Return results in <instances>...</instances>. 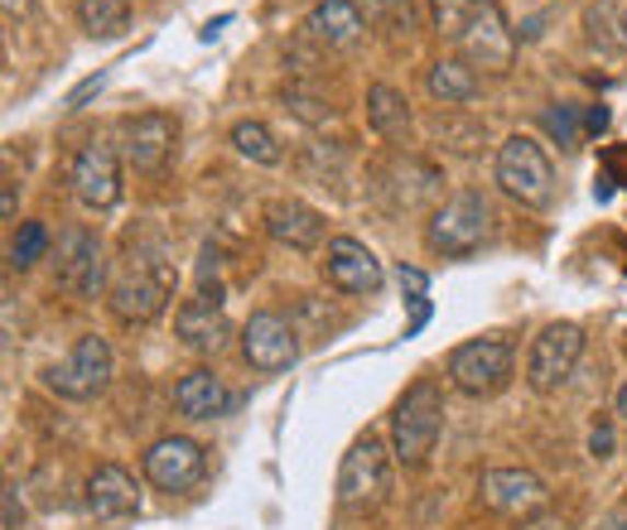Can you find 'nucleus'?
I'll list each match as a JSON object with an SVG mask.
<instances>
[{"instance_id":"nucleus-33","label":"nucleus","mask_w":627,"mask_h":530,"mask_svg":"<svg viewBox=\"0 0 627 530\" xmlns=\"http://www.w3.org/2000/svg\"><path fill=\"white\" fill-rule=\"evenodd\" d=\"M5 5V20H24L30 15V0H0Z\"/></svg>"},{"instance_id":"nucleus-9","label":"nucleus","mask_w":627,"mask_h":530,"mask_svg":"<svg viewBox=\"0 0 627 530\" xmlns=\"http://www.w3.org/2000/svg\"><path fill=\"white\" fill-rule=\"evenodd\" d=\"M203 468H208V453L184 434H164V439H155L145 449V477L160 492H189L203 477Z\"/></svg>"},{"instance_id":"nucleus-34","label":"nucleus","mask_w":627,"mask_h":530,"mask_svg":"<svg viewBox=\"0 0 627 530\" xmlns=\"http://www.w3.org/2000/svg\"><path fill=\"white\" fill-rule=\"evenodd\" d=\"M598 530H627V511H613V516H603Z\"/></svg>"},{"instance_id":"nucleus-8","label":"nucleus","mask_w":627,"mask_h":530,"mask_svg":"<svg viewBox=\"0 0 627 530\" xmlns=\"http://www.w3.org/2000/svg\"><path fill=\"white\" fill-rule=\"evenodd\" d=\"M579 357H584V329L579 323H550V329H540V337L526 353V385L550 395L555 385L570 381Z\"/></svg>"},{"instance_id":"nucleus-37","label":"nucleus","mask_w":627,"mask_h":530,"mask_svg":"<svg viewBox=\"0 0 627 530\" xmlns=\"http://www.w3.org/2000/svg\"><path fill=\"white\" fill-rule=\"evenodd\" d=\"M623 30H627V15H623Z\"/></svg>"},{"instance_id":"nucleus-20","label":"nucleus","mask_w":627,"mask_h":530,"mask_svg":"<svg viewBox=\"0 0 627 530\" xmlns=\"http://www.w3.org/2000/svg\"><path fill=\"white\" fill-rule=\"evenodd\" d=\"M305 30L314 44H329V48H347L362 39L367 20H362L357 0H319V5L305 15Z\"/></svg>"},{"instance_id":"nucleus-12","label":"nucleus","mask_w":627,"mask_h":530,"mask_svg":"<svg viewBox=\"0 0 627 530\" xmlns=\"http://www.w3.org/2000/svg\"><path fill=\"white\" fill-rule=\"evenodd\" d=\"M72 193L82 198V208L92 212H106L121 203V164H116V150L102 140L82 145L78 160H72Z\"/></svg>"},{"instance_id":"nucleus-25","label":"nucleus","mask_w":627,"mask_h":530,"mask_svg":"<svg viewBox=\"0 0 627 530\" xmlns=\"http://www.w3.org/2000/svg\"><path fill=\"white\" fill-rule=\"evenodd\" d=\"M232 145H237V154H247L251 164H281V145H275V136L261 126V120H237Z\"/></svg>"},{"instance_id":"nucleus-29","label":"nucleus","mask_w":627,"mask_h":530,"mask_svg":"<svg viewBox=\"0 0 627 530\" xmlns=\"http://www.w3.org/2000/svg\"><path fill=\"white\" fill-rule=\"evenodd\" d=\"M102 82H106V72H96V78H88V82H78V88L68 92V102H64V106H72V112H78V106L88 102V96H96V92H102Z\"/></svg>"},{"instance_id":"nucleus-3","label":"nucleus","mask_w":627,"mask_h":530,"mask_svg":"<svg viewBox=\"0 0 627 530\" xmlns=\"http://www.w3.org/2000/svg\"><path fill=\"white\" fill-rule=\"evenodd\" d=\"M386 492H391L386 443L377 434H362L353 449L343 453V468H338V506L343 511H372V506L386 502Z\"/></svg>"},{"instance_id":"nucleus-6","label":"nucleus","mask_w":627,"mask_h":530,"mask_svg":"<svg viewBox=\"0 0 627 530\" xmlns=\"http://www.w3.org/2000/svg\"><path fill=\"white\" fill-rule=\"evenodd\" d=\"M449 381L464 395H498L512 381V343L506 337H474L449 353Z\"/></svg>"},{"instance_id":"nucleus-26","label":"nucleus","mask_w":627,"mask_h":530,"mask_svg":"<svg viewBox=\"0 0 627 530\" xmlns=\"http://www.w3.org/2000/svg\"><path fill=\"white\" fill-rule=\"evenodd\" d=\"M44 246H48V227L44 222H24L20 237L10 241V265H15V270H30V265L44 256Z\"/></svg>"},{"instance_id":"nucleus-30","label":"nucleus","mask_w":627,"mask_h":530,"mask_svg":"<svg viewBox=\"0 0 627 530\" xmlns=\"http://www.w3.org/2000/svg\"><path fill=\"white\" fill-rule=\"evenodd\" d=\"M589 453H594V458H608L613 453V429L608 425H598L594 434H589Z\"/></svg>"},{"instance_id":"nucleus-2","label":"nucleus","mask_w":627,"mask_h":530,"mask_svg":"<svg viewBox=\"0 0 627 530\" xmlns=\"http://www.w3.org/2000/svg\"><path fill=\"white\" fill-rule=\"evenodd\" d=\"M444 429V395L434 381H415L391 415V449L401 468H425Z\"/></svg>"},{"instance_id":"nucleus-17","label":"nucleus","mask_w":627,"mask_h":530,"mask_svg":"<svg viewBox=\"0 0 627 530\" xmlns=\"http://www.w3.org/2000/svg\"><path fill=\"white\" fill-rule=\"evenodd\" d=\"M82 502H88V516H96V521H126V516L140 506V487L121 463H102L88 477Z\"/></svg>"},{"instance_id":"nucleus-14","label":"nucleus","mask_w":627,"mask_h":530,"mask_svg":"<svg viewBox=\"0 0 627 530\" xmlns=\"http://www.w3.org/2000/svg\"><path fill=\"white\" fill-rule=\"evenodd\" d=\"M58 289H68L72 299H96L102 289V241L88 227H72L58 246Z\"/></svg>"},{"instance_id":"nucleus-4","label":"nucleus","mask_w":627,"mask_h":530,"mask_svg":"<svg viewBox=\"0 0 627 530\" xmlns=\"http://www.w3.org/2000/svg\"><path fill=\"white\" fill-rule=\"evenodd\" d=\"M498 184L506 198H516L522 208H546L550 188H555V169L546 160V150L531 136H512V140H502V150H498Z\"/></svg>"},{"instance_id":"nucleus-15","label":"nucleus","mask_w":627,"mask_h":530,"mask_svg":"<svg viewBox=\"0 0 627 530\" xmlns=\"http://www.w3.org/2000/svg\"><path fill=\"white\" fill-rule=\"evenodd\" d=\"M478 492H482V502L502 516H536L550 497L546 482L536 473H526V468H488Z\"/></svg>"},{"instance_id":"nucleus-23","label":"nucleus","mask_w":627,"mask_h":530,"mask_svg":"<svg viewBox=\"0 0 627 530\" xmlns=\"http://www.w3.org/2000/svg\"><path fill=\"white\" fill-rule=\"evenodd\" d=\"M367 120L372 130H377L381 140H406L410 136V106L406 96L396 88H386V82H377V88L367 92Z\"/></svg>"},{"instance_id":"nucleus-21","label":"nucleus","mask_w":627,"mask_h":530,"mask_svg":"<svg viewBox=\"0 0 627 530\" xmlns=\"http://www.w3.org/2000/svg\"><path fill=\"white\" fill-rule=\"evenodd\" d=\"M227 401H232V395H227L223 377L208 367L189 371V377L174 385V405H179V415H189V419H217L227 410Z\"/></svg>"},{"instance_id":"nucleus-24","label":"nucleus","mask_w":627,"mask_h":530,"mask_svg":"<svg viewBox=\"0 0 627 530\" xmlns=\"http://www.w3.org/2000/svg\"><path fill=\"white\" fill-rule=\"evenodd\" d=\"M78 24L92 39H121L130 30V5L126 0H78Z\"/></svg>"},{"instance_id":"nucleus-32","label":"nucleus","mask_w":627,"mask_h":530,"mask_svg":"<svg viewBox=\"0 0 627 530\" xmlns=\"http://www.w3.org/2000/svg\"><path fill=\"white\" fill-rule=\"evenodd\" d=\"M20 521H24V511L15 506V487H5V530H20Z\"/></svg>"},{"instance_id":"nucleus-19","label":"nucleus","mask_w":627,"mask_h":530,"mask_svg":"<svg viewBox=\"0 0 627 530\" xmlns=\"http://www.w3.org/2000/svg\"><path fill=\"white\" fill-rule=\"evenodd\" d=\"M265 232L289 251H314L323 241V212H314L299 198H271L265 203Z\"/></svg>"},{"instance_id":"nucleus-18","label":"nucleus","mask_w":627,"mask_h":530,"mask_svg":"<svg viewBox=\"0 0 627 530\" xmlns=\"http://www.w3.org/2000/svg\"><path fill=\"white\" fill-rule=\"evenodd\" d=\"M174 333L179 343L193 347V353H217L227 343V319H223V299L203 289L198 299H184L174 313Z\"/></svg>"},{"instance_id":"nucleus-35","label":"nucleus","mask_w":627,"mask_h":530,"mask_svg":"<svg viewBox=\"0 0 627 530\" xmlns=\"http://www.w3.org/2000/svg\"><path fill=\"white\" fill-rule=\"evenodd\" d=\"M0 208H5V217H15V184H5V198H0Z\"/></svg>"},{"instance_id":"nucleus-31","label":"nucleus","mask_w":627,"mask_h":530,"mask_svg":"<svg viewBox=\"0 0 627 530\" xmlns=\"http://www.w3.org/2000/svg\"><path fill=\"white\" fill-rule=\"evenodd\" d=\"M584 130H589V136H603V130H608V106H589V112H584Z\"/></svg>"},{"instance_id":"nucleus-28","label":"nucleus","mask_w":627,"mask_h":530,"mask_svg":"<svg viewBox=\"0 0 627 530\" xmlns=\"http://www.w3.org/2000/svg\"><path fill=\"white\" fill-rule=\"evenodd\" d=\"M540 120H546V130L565 145V150H579V120H574L570 106H550V112L540 116Z\"/></svg>"},{"instance_id":"nucleus-27","label":"nucleus","mask_w":627,"mask_h":530,"mask_svg":"<svg viewBox=\"0 0 627 530\" xmlns=\"http://www.w3.org/2000/svg\"><path fill=\"white\" fill-rule=\"evenodd\" d=\"M362 10H367V24H381V30H415L410 0H362Z\"/></svg>"},{"instance_id":"nucleus-5","label":"nucleus","mask_w":627,"mask_h":530,"mask_svg":"<svg viewBox=\"0 0 627 530\" xmlns=\"http://www.w3.org/2000/svg\"><path fill=\"white\" fill-rule=\"evenodd\" d=\"M106 381H112V347L96 333L78 337V347L58 367L44 371V385L54 395H64V401H92V395L106 391Z\"/></svg>"},{"instance_id":"nucleus-11","label":"nucleus","mask_w":627,"mask_h":530,"mask_svg":"<svg viewBox=\"0 0 627 530\" xmlns=\"http://www.w3.org/2000/svg\"><path fill=\"white\" fill-rule=\"evenodd\" d=\"M241 357H247L251 371H285V367H295V357H299L295 329H289L281 313H271V309L251 313L247 329H241Z\"/></svg>"},{"instance_id":"nucleus-36","label":"nucleus","mask_w":627,"mask_h":530,"mask_svg":"<svg viewBox=\"0 0 627 530\" xmlns=\"http://www.w3.org/2000/svg\"><path fill=\"white\" fill-rule=\"evenodd\" d=\"M618 415L627 419V381H623V391H618Z\"/></svg>"},{"instance_id":"nucleus-7","label":"nucleus","mask_w":627,"mask_h":530,"mask_svg":"<svg viewBox=\"0 0 627 530\" xmlns=\"http://www.w3.org/2000/svg\"><path fill=\"white\" fill-rule=\"evenodd\" d=\"M482 237H488V203H482V193H454L425 227L434 256H468V251L482 246Z\"/></svg>"},{"instance_id":"nucleus-13","label":"nucleus","mask_w":627,"mask_h":530,"mask_svg":"<svg viewBox=\"0 0 627 530\" xmlns=\"http://www.w3.org/2000/svg\"><path fill=\"white\" fill-rule=\"evenodd\" d=\"M169 289H174V275L169 270H145V265H136V270H126L121 280L112 285V309L121 323H155L169 304Z\"/></svg>"},{"instance_id":"nucleus-10","label":"nucleus","mask_w":627,"mask_h":530,"mask_svg":"<svg viewBox=\"0 0 627 530\" xmlns=\"http://www.w3.org/2000/svg\"><path fill=\"white\" fill-rule=\"evenodd\" d=\"M179 145V120L169 112H140L126 120V164L136 174H164Z\"/></svg>"},{"instance_id":"nucleus-1","label":"nucleus","mask_w":627,"mask_h":530,"mask_svg":"<svg viewBox=\"0 0 627 530\" xmlns=\"http://www.w3.org/2000/svg\"><path fill=\"white\" fill-rule=\"evenodd\" d=\"M434 30L482 72H506L516 58V34L498 0H434Z\"/></svg>"},{"instance_id":"nucleus-16","label":"nucleus","mask_w":627,"mask_h":530,"mask_svg":"<svg viewBox=\"0 0 627 530\" xmlns=\"http://www.w3.org/2000/svg\"><path fill=\"white\" fill-rule=\"evenodd\" d=\"M323 275H329V285L343 289V295H377L381 289V261L353 237H333L329 241Z\"/></svg>"},{"instance_id":"nucleus-22","label":"nucleus","mask_w":627,"mask_h":530,"mask_svg":"<svg viewBox=\"0 0 627 530\" xmlns=\"http://www.w3.org/2000/svg\"><path fill=\"white\" fill-rule=\"evenodd\" d=\"M425 82H430V96L444 106H464L478 96V68L464 64V58H440Z\"/></svg>"}]
</instances>
